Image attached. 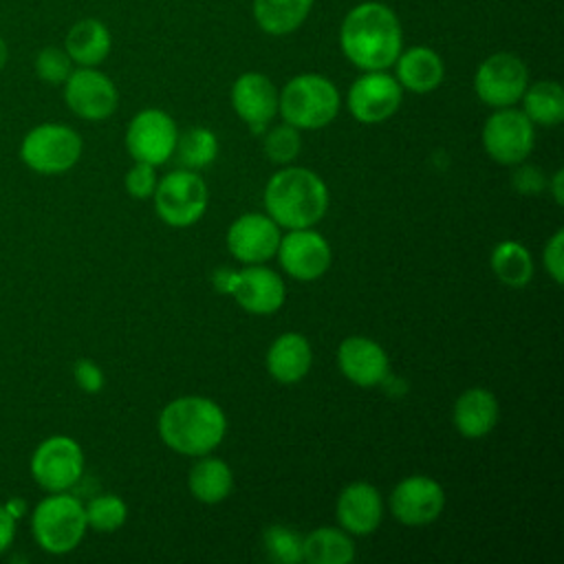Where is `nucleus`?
<instances>
[{
  "mask_svg": "<svg viewBox=\"0 0 564 564\" xmlns=\"http://www.w3.org/2000/svg\"><path fill=\"white\" fill-rule=\"evenodd\" d=\"M339 46L357 68L386 70L403 48L401 22L383 2H359L341 20Z\"/></svg>",
  "mask_w": 564,
  "mask_h": 564,
  "instance_id": "f257e3e1",
  "label": "nucleus"
},
{
  "mask_svg": "<svg viewBox=\"0 0 564 564\" xmlns=\"http://www.w3.org/2000/svg\"><path fill=\"white\" fill-rule=\"evenodd\" d=\"M161 441L183 456L212 454L227 432L223 408L198 394H187L170 401L159 414Z\"/></svg>",
  "mask_w": 564,
  "mask_h": 564,
  "instance_id": "f03ea898",
  "label": "nucleus"
},
{
  "mask_svg": "<svg viewBox=\"0 0 564 564\" xmlns=\"http://www.w3.org/2000/svg\"><path fill=\"white\" fill-rule=\"evenodd\" d=\"M264 209L284 229L313 227L328 209L326 183L308 167L286 165L267 181Z\"/></svg>",
  "mask_w": 564,
  "mask_h": 564,
  "instance_id": "7ed1b4c3",
  "label": "nucleus"
},
{
  "mask_svg": "<svg viewBox=\"0 0 564 564\" xmlns=\"http://www.w3.org/2000/svg\"><path fill=\"white\" fill-rule=\"evenodd\" d=\"M86 531L84 502L68 491L44 496L31 511L33 540L48 555H66L75 551Z\"/></svg>",
  "mask_w": 564,
  "mask_h": 564,
  "instance_id": "20e7f679",
  "label": "nucleus"
},
{
  "mask_svg": "<svg viewBox=\"0 0 564 564\" xmlns=\"http://www.w3.org/2000/svg\"><path fill=\"white\" fill-rule=\"evenodd\" d=\"M337 86L317 73L291 77L278 93V112L297 130L326 128L339 112Z\"/></svg>",
  "mask_w": 564,
  "mask_h": 564,
  "instance_id": "39448f33",
  "label": "nucleus"
},
{
  "mask_svg": "<svg viewBox=\"0 0 564 564\" xmlns=\"http://www.w3.org/2000/svg\"><path fill=\"white\" fill-rule=\"evenodd\" d=\"M84 141L79 132L66 123H37L20 141V161L35 174L55 176L77 165Z\"/></svg>",
  "mask_w": 564,
  "mask_h": 564,
  "instance_id": "423d86ee",
  "label": "nucleus"
},
{
  "mask_svg": "<svg viewBox=\"0 0 564 564\" xmlns=\"http://www.w3.org/2000/svg\"><path fill=\"white\" fill-rule=\"evenodd\" d=\"M212 284L218 293L231 295L238 306L253 315L275 313L286 297L282 278L262 264H247L240 271L220 267L212 273Z\"/></svg>",
  "mask_w": 564,
  "mask_h": 564,
  "instance_id": "0eeeda50",
  "label": "nucleus"
},
{
  "mask_svg": "<svg viewBox=\"0 0 564 564\" xmlns=\"http://www.w3.org/2000/svg\"><path fill=\"white\" fill-rule=\"evenodd\" d=\"M156 216L170 227H189L198 223L207 209L209 192L194 170H174L165 174L152 194Z\"/></svg>",
  "mask_w": 564,
  "mask_h": 564,
  "instance_id": "6e6552de",
  "label": "nucleus"
},
{
  "mask_svg": "<svg viewBox=\"0 0 564 564\" xmlns=\"http://www.w3.org/2000/svg\"><path fill=\"white\" fill-rule=\"evenodd\" d=\"M29 469L35 485L46 494L70 491L84 476V449L73 436H46L33 449Z\"/></svg>",
  "mask_w": 564,
  "mask_h": 564,
  "instance_id": "1a4fd4ad",
  "label": "nucleus"
},
{
  "mask_svg": "<svg viewBox=\"0 0 564 564\" xmlns=\"http://www.w3.org/2000/svg\"><path fill=\"white\" fill-rule=\"evenodd\" d=\"M535 130L529 117L513 106L496 108L482 126L485 152L500 165H518L529 159Z\"/></svg>",
  "mask_w": 564,
  "mask_h": 564,
  "instance_id": "9d476101",
  "label": "nucleus"
},
{
  "mask_svg": "<svg viewBox=\"0 0 564 564\" xmlns=\"http://www.w3.org/2000/svg\"><path fill=\"white\" fill-rule=\"evenodd\" d=\"M527 86V64L507 51L485 57L474 75V90L478 99L491 108H507L518 104Z\"/></svg>",
  "mask_w": 564,
  "mask_h": 564,
  "instance_id": "9b49d317",
  "label": "nucleus"
},
{
  "mask_svg": "<svg viewBox=\"0 0 564 564\" xmlns=\"http://www.w3.org/2000/svg\"><path fill=\"white\" fill-rule=\"evenodd\" d=\"M62 86L68 110L79 119L104 121L117 110V86L106 73L97 70V66L73 68Z\"/></svg>",
  "mask_w": 564,
  "mask_h": 564,
  "instance_id": "f8f14e48",
  "label": "nucleus"
},
{
  "mask_svg": "<svg viewBox=\"0 0 564 564\" xmlns=\"http://www.w3.org/2000/svg\"><path fill=\"white\" fill-rule=\"evenodd\" d=\"M178 130L174 119L159 108L139 110L126 130V148L134 161L163 165L172 159Z\"/></svg>",
  "mask_w": 564,
  "mask_h": 564,
  "instance_id": "ddd939ff",
  "label": "nucleus"
},
{
  "mask_svg": "<svg viewBox=\"0 0 564 564\" xmlns=\"http://www.w3.org/2000/svg\"><path fill=\"white\" fill-rule=\"evenodd\" d=\"M403 99V88L397 77L386 70H366L359 75L346 95L350 115L361 123H381L390 119Z\"/></svg>",
  "mask_w": 564,
  "mask_h": 564,
  "instance_id": "4468645a",
  "label": "nucleus"
},
{
  "mask_svg": "<svg viewBox=\"0 0 564 564\" xmlns=\"http://www.w3.org/2000/svg\"><path fill=\"white\" fill-rule=\"evenodd\" d=\"M275 256L282 269L300 282L322 278L333 260L330 245L322 234L313 231L311 227L289 229V234L280 238Z\"/></svg>",
  "mask_w": 564,
  "mask_h": 564,
  "instance_id": "2eb2a0df",
  "label": "nucleus"
},
{
  "mask_svg": "<svg viewBox=\"0 0 564 564\" xmlns=\"http://www.w3.org/2000/svg\"><path fill=\"white\" fill-rule=\"evenodd\" d=\"M445 507L443 487L423 474L408 476L397 482L390 494V511L405 527H423L434 522Z\"/></svg>",
  "mask_w": 564,
  "mask_h": 564,
  "instance_id": "dca6fc26",
  "label": "nucleus"
},
{
  "mask_svg": "<svg viewBox=\"0 0 564 564\" xmlns=\"http://www.w3.org/2000/svg\"><path fill=\"white\" fill-rule=\"evenodd\" d=\"M280 225L269 214H242L227 229V249L242 264L271 260L280 245Z\"/></svg>",
  "mask_w": 564,
  "mask_h": 564,
  "instance_id": "f3484780",
  "label": "nucleus"
},
{
  "mask_svg": "<svg viewBox=\"0 0 564 564\" xmlns=\"http://www.w3.org/2000/svg\"><path fill=\"white\" fill-rule=\"evenodd\" d=\"M231 106L253 132H262L278 115V88L267 75L247 70L231 86Z\"/></svg>",
  "mask_w": 564,
  "mask_h": 564,
  "instance_id": "a211bd4d",
  "label": "nucleus"
},
{
  "mask_svg": "<svg viewBox=\"0 0 564 564\" xmlns=\"http://www.w3.org/2000/svg\"><path fill=\"white\" fill-rule=\"evenodd\" d=\"M337 364L341 375L359 388H375L390 372L386 350L375 339L361 335H350L339 344Z\"/></svg>",
  "mask_w": 564,
  "mask_h": 564,
  "instance_id": "6ab92c4d",
  "label": "nucleus"
},
{
  "mask_svg": "<svg viewBox=\"0 0 564 564\" xmlns=\"http://www.w3.org/2000/svg\"><path fill=\"white\" fill-rule=\"evenodd\" d=\"M337 522L350 535H368L377 531L383 518V500L375 485L350 482L341 489L337 498Z\"/></svg>",
  "mask_w": 564,
  "mask_h": 564,
  "instance_id": "aec40b11",
  "label": "nucleus"
},
{
  "mask_svg": "<svg viewBox=\"0 0 564 564\" xmlns=\"http://www.w3.org/2000/svg\"><path fill=\"white\" fill-rule=\"evenodd\" d=\"M267 372L278 383H295L306 377L313 364V350L308 339L302 333H282L278 335L264 357Z\"/></svg>",
  "mask_w": 564,
  "mask_h": 564,
  "instance_id": "412c9836",
  "label": "nucleus"
},
{
  "mask_svg": "<svg viewBox=\"0 0 564 564\" xmlns=\"http://www.w3.org/2000/svg\"><path fill=\"white\" fill-rule=\"evenodd\" d=\"M394 66L399 86L416 95L436 90L445 77V64L441 55L430 46H410L405 51L401 48Z\"/></svg>",
  "mask_w": 564,
  "mask_h": 564,
  "instance_id": "4be33fe9",
  "label": "nucleus"
},
{
  "mask_svg": "<svg viewBox=\"0 0 564 564\" xmlns=\"http://www.w3.org/2000/svg\"><path fill=\"white\" fill-rule=\"evenodd\" d=\"M452 421L465 438H482L498 423V401L487 388H467L454 403Z\"/></svg>",
  "mask_w": 564,
  "mask_h": 564,
  "instance_id": "5701e85b",
  "label": "nucleus"
},
{
  "mask_svg": "<svg viewBox=\"0 0 564 564\" xmlns=\"http://www.w3.org/2000/svg\"><path fill=\"white\" fill-rule=\"evenodd\" d=\"M112 48L108 26L97 18L77 20L64 37V51L75 66H99Z\"/></svg>",
  "mask_w": 564,
  "mask_h": 564,
  "instance_id": "b1692460",
  "label": "nucleus"
},
{
  "mask_svg": "<svg viewBox=\"0 0 564 564\" xmlns=\"http://www.w3.org/2000/svg\"><path fill=\"white\" fill-rule=\"evenodd\" d=\"M187 487L189 494L205 505L223 502L234 489L231 467L223 458L209 454L198 456V460L189 469Z\"/></svg>",
  "mask_w": 564,
  "mask_h": 564,
  "instance_id": "393cba45",
  "label": "nucleus"
},
{
  "mask_svg": "<svg viewBox=\"0 0 564 564\" xmlns=\"http://www.w3.org/2000/svg\"><path fill=\"white\" fill-rule=\"evenodd\" d=\"M315 0H253V20L269 35H289L308 18Z\"/></svg>",
  "mask_w": 564,
  "mask_h": 564,
  "instance_id": "a878e982",
  "label": "nucleus"
},
{
  "mask_svg": "<svg viewBox=\"0 0 564 564\" xmlns=\"http://www.w3.org/2000/svg\"><path fill=\"white\" fill-rule=\"evenodd\" d=\"M352 557L355 544L344 529L319 527L302 538V560L308 564H348Z\"/></svg>",
  "mask_w": 564,
  "mask_h": 564,
  "instance_id": "bb28decb",
  "label": "nucleus"
},
{
  "mask_svg": "<svg viewBox=\"0 0 564 564\" xmlns=\"http://www.w3.org/2000/svg\"><path fill=\"white\" fill-rule=\"evenodd\" d=\"M522 112L533 126L553 128L564 119V88L553 79L529 84L520 97Z\"/></svg>",
  "mask_w": 564,
  "mask_h": 564,
  "instance_id": "cd10ccee",
  "label": "nucleus"
},
{
  "mask_svg": "<svg viewBox=\"0 0 564 564\" xmlns=\"http://www.w3.org/2000/svg\"><path fill=\"white\" fill-rule=\"evenodd\" d=\"M494 275L511 289H522L533 278V258L518 240H502L491 251Z\"/></svg>",
  "mask_w": 564,
  "mask_h": 564,
  "instance_id": "c85d7f7f",
  "label": "nucleus"
},
{
  "mask_svg": "<svg viewBox=\"0 0 564 564\" xmlns=\"http://www.w3.org/2000/svg\"><path fill=\"white\" fill-rule=\"evenodd\" d=\"M174 152L183 167L200 170V167H207L216 159L218 139L212 130H207L203 126L187 128L183 134H178Z\"/></svg>",
  "mask_w": 564,
  "mask_h": 564,
  "instance_id": "c756f323",
  "label": "nucleus"
},
{
  "mask_svg": "<svg viewBox=\"0 0 564 564\" xmlns=\"http://www.w3.org/2000/svg\"><path fill=\"white\" fill-rule=\"evenodd\" d=\"M84 516L88 529L97 533H112L126 522L128 505L117 494H101L84 505Z\"/></svg>",
  "mask_w": 564,
  "mask_h": 564,
  "instance_id": "7c9ffc66",
  "label": "nucleus"
},
{
  "mask_svg": "<svg viewBox=\"0 0 564 564\" xmlns=\"http://www.w3.org/2000/svg\"><path fill=\"white\" fill-rule=\"evenodd\" d=\"M262 551L275 564H297L302 560V538L291 527L271 524L262 533Z\"/></svg>",
  "mask_w": 564,
  "mask_h": 564,
  "instance_id": "2f4dec72",
  "label": "nucleus"
},
{
  "mask_svg": "<svg viewBox=\"0 0 564 564\" xmlns=\"http://www.w3.org/2000/svg\"><path fill=\"white\" fill-rule=\"evenodd\" d=\"M73 59L68 57V53L64 51V46H44L35 53L33 59V70L37 75L40 82L51 84V86H62L66 82V77L73 70Z\"/></svg>",
  "mask_w": 564,
  "mask_h": 564,
  "instance_id": "473e14b6",
  "label": "nucleus"
},
{
  "mask_svg": "<svg viewBox=\"0 0 564 564\" xmlns=\"http://www.w3.org/2000/svg\"><path fill=\"white\" fill-rule=\"evenodd\" d=\"M302 150V137L300 130L293 128L291 123H280L271 128L264 137V154L278 163V165H289L297 159Z\"/></svg>",
  "mask_w": 564,
  "mask_h": 564,
  "instance_id": "72a5a7b5",
  "label": "nucleus"
},
{
  "mask_svg": "<svg viewBox=\"0 0 564 564\" xmlns=\"http://www.w3.org/2000/svg\"><path fill=\"white\" fill-rule=\"evenodd\" d=\"M156 165H150V163H143V161H134V165L128 170L126 178H123V185H126V192L132 196V198H152L154 189H156Z\"/></svg>",
  "mask_w": 564,
  "mask_h": 564,
  "instance_id": "f704fd0d",
  "label": "nucleus"
},
{
  "mask_svg": "<svg viewBox=\"0 0 564 564\" xmlns=\"http://www.w3.org/2000/svg\"><path fill=\"white\" fill-rule=\"evenodd\" d=\"M546 174L531 163H518V167L511 174V187L522 196H538L546 187Z\"/></svg>",
  "mask_w": 564,
  "mask_h": 564,
  "instance_id": "c9c22d12",
  "label": "nucleus"
},
{
  "mask_svg": "<svg viewBox=\"0 0 564 564\" xmlns=\"http://www.w3.org/2000/svg\"><path fill=\"white\" fill-rule=\"evenodd\" d=\"M73 379H75L77 388L82 392H86V394L101 392V388L106 383L101 366L97 361H93V359H86V357H82V359H77L73 364Z\"/></svg>",
  "mask_w": 564,
  "mask_h": 564,
  "instance_id": "e433bc0d",
  "label": "nucleus"
},
{
  "mask_svg": "<svg viewBox=\"0 0 564 564\" xmlns=\"http://www.w3.org/2000/svg\"><path fill=\"white\" fill-rule=\"evenodd\" d=\"M544 269L549 271V275L553 278L555 284H562L564 280V231L557 229L544 245Z\"/></svg>",
  "mask_w": 564,
  "mask_h": 564,
  "instance_id": "4c0bfd02",
  "label": "nucleus"
},
{
  "mask_svg": "<svg viewBox=\"0 0 564 564\" xmlns=\"http://www.w3.org/2000/svg\"><path fill=\"white\" fill-rule=\"evenodd\" d=\"M15 533H18V520L7 511L4 505H0V555L13 546Z\"/></svg>",
  "mask_w": 564,
  "mask_h": 564,
  "instance_id": "58836bf2",
  "label": "nucleus"
},
{
  "mask_svg": "<svg viewBox=\"0 0 564 564\" xmlns=\"http://www.w3.org/2000/svg\"><path fill=\"white\" fill-rule=\"evenodd\" d=\"M4 507H7V511L20 522L24 516H26V511H29V507H26V500L24 498H20V496H13V498H9L7 502H4Z\"/></svg>",
  "mask_w": 564,
  "mask_h": 564,
  "instance_id": "ea45409f",
  "label": "nucleus"
},
{
  "mask_svg": "<svg viewBox=\"0 0 564 564\" xmlns=\"http://www.w3.org/2000/svg\"><path fill=\"white\" fill-rule=\"evenodd\" d=\"M562 181H564V170H557V172L551 176V181L546 183V187H551L553 198H555L557 205L564 203V187H562Z\"/></svg>",
  "mask_w": 564,
  "mask_h": 564,
  "instance_id": "a19ab883",
  "label": "nucleus"
},
{
  "mask_svg": "<svg viewBox=\"0 0 564 564\" xmlns=\"http://www.w3.org/2000/svg\"><path fill=\"white\" fill-rule=\"evenodd\" d=\"M7 64H9V44H7V40L0 35V73L4 70Z\"/></svg>",
  "mask_w": 564,
  "mask_h": 564,
  "instance_id": "79ce46f5",
  "label": "nucleus"
}]
</instances>
